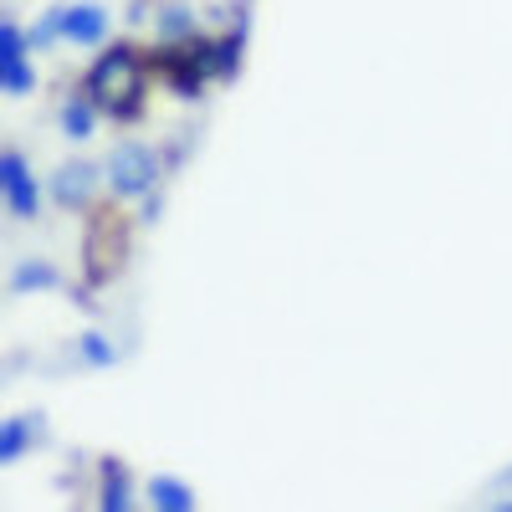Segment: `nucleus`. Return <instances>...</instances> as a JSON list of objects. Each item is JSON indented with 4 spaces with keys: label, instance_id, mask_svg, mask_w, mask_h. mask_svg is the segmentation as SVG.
<instances>
[{
    "label": "nucleus",
    "instance_id": "nucleus-1",
    "mask_svg": "<svg viewBox=\"0 0 512 512\" xmlns=\"http://www.w3.org/2000/svg\"><path fill=\"white\" fill-rule=\"evenodd\" d=\"M144 88H149V67L128 47H108L88 72V103L108 118H139Z\"/></svg>",
    "mask_w": 512,
    "mask_h": 512
},
{
    "label": "nucleus",
    "instance_id": "nucleus-2",
    "mask_svg": "<svg viewBox=\"0 0 512 512\" xmlns=\"http://www.w3.org/2000/svg\"><path fill=\"white\" fill-rule=\"evenodd\" d=\"M128 262V221L118 205H93L88 231H82V272L93 287H108Z\"/></svg>",
    "mask_w": 512,
    "mask_h": 512
},
{
    "label": "nucleus",
    "instance_id": "nucleus-3",
    "mask_svg": "<svg viewBox=\"0 0 512 512\" xmlns=\"http://www.w3.org/2000/svg\"><path fill=\"white\" fill-rule=\"evenodd\" d=\"M108 180H113V195L134 200V195H149L154 180H159V159L144 149V144H128L108 159Z\"/></svg>",
    "mask_w": 512,
    "mask_h": 512
},
{
    "label": "nucleus",
    "instance_id": "nucleus-4",
    "mask_svg": "<svg viewBox=\"0 0 512 512\" xmlns=\"http://www.w3.org/2000/svg\"><path fill=\"white\" fill-rule=\"evenodd\" d=\"M0 185H6V205H11V216L31 221L36 210H41V180L31 175V164L21 149H6L0 154Z\"/></svg>",
    "mask_w": 512,
    "mask_h": 512
},
{
    "label": "nucleus",
    "instance_id": "nucleus-5",
    "mask_svg": "<svg viewBox=\"0 0 512 512\" xmlns=\"http://www.w3.org/2000/svg\"><path fill=\"white\" fill-rule=\"evenodd\" d=\"M210 41H185V47H169L159 52V72H169V82H175L180 93H195L205 88V77H210Z\"/></svg>",
    "mask_w": 512,
    "mask_h": 512
},
{
    "label": "nucleus",
    "instance_id": "nucleus-6",
    "mask_svg": "<svg viewBox=\"0 0 512 512\" xmlns=\"http://www.w3.org/2000/svg\"><path fill=\"white\" fill-rule=\"evenodd\" d=\"M0 88L11 98H26L36 88V72L26 62V41H21V26H0Z\"/></svg>",
    "mask_w": 512,
    "mask_h": 512
},
{
    "label": "nucleus",
    "instance_id": "nucleus-7",
    "mask_svg": "<svg viewBox=\"0 0 512 512\" xmlns=\"http://www.w3.org/2000/svg\"><path fill=\"white\" fill-rule=\"evenodd\" d=\"M103 31H108V11H103V6L57 11V36H62V41H98Z\"/></svg>",
    "mask_w": 512,
    "mask_h": 512
},
{
    "label": "nucleus",
    "instance_id": "nucleus-8",
    "mask_svg": "<svg viewBox=\"0 0 512 512\" xmlns=\"http://www.w3.org/2000/svg\"><path fill=\"white\" fill-rule=\"evenodd\" d=\"M52 190H57L62 205H82V200L93 195V169H88V164H77V159L62 164V169H57V180H52Z\"/></svg>",
    "mask_w": 512,
    "mask_h": 512
},
{
    "label": "nucleus",
    "instance_id": "nucleus-9",
    "mask_svg": "<svg viewBox=\"0 0 512 512\" xmlns=\"http://www.w3.org/2000/svg\"><path fill=\"white\" fill-rule=\"evenodd\" d=\"M36 425H41L36 415H11L6 425H0V461L11 466V461L26 451V441H31V431H36Z\"/></svg>",
    "mask_w": 512,
    "mask_h": 512
},
{
    "label": "nucleus",
    "instance_id": "nucleus-10",
    "mask_svg": "<svg viewBox=\"0 0 512 512\" xmlns=\"http://www.w3.org/2000/svg\"><path fill=\"white\" fill-rule=\"evenodd\" d=\"M149 502H154V507H169V512H190V507H195V492H190L185 482H175V477H154Z\"/></svg>",
    "mask_w": 512,
    "mask_h": 512
},
{
    "label": "nucleus",
    "instance_id": "nucleus-11",
    "mask_svg": "<svg viewBox=\"0 0 512 512\" xmlns=\"http://www.w3.org/2000/svg\"><path fill=\"white\" fill-rule=\"evenodd\" d=\"M31 287H57V272H52L47 262H26V267H16L11 292H31Z\"/></svg>",
    "mask_w": 512,
    "mask_h": 512
},
{
    "label": "nucleus",
    "instance_id": "nucleus-12",
    "mask_svg": "<svg viewBox=\"0 0 512 512\" xmlns=\"http://www.w3.org/2000/svg\"><path fill=\"white\" fill-rule=\"evenodd\" d=\"M77 354L88 359V364H98V369H108V364L118 359V354H113V344H108L103 333H82V338H77Z\"/></svg>",
    "mask_w": 512,
    "mask_h": 512
},
{
    "label": "nucleus",
    "instance_id": "nucleus-13",
    "mask_svg": "<svg viewBox=\"0 0 512 512\" xmlns=\"http://www.w3.org/2000/svg\"><path fill=\"white\" fill-rule=\"evenodd\" d=\"M93 108V103H88ZM88 108H82V103H72L67 113H62V128H67V139H88L93 134V113Z\"/></svg>",
    "mask_w": 512,
    "mask_h": 512
},
{
    "label": "nucleus",
    "instance_id": "nucleus-14",
    "mask_svg": "<svg viewBox=\"0 0 512 512\" xmlns=\"http://www.w3.org/2000/svg\"><path fill=\"white\" fill-rule=\"evenodd\" d=\"M103 507H128V472L108 466V487H103Z\"/></svg>",
    "mask_w": 512,
    "mask_h": 512
}]
</instances>
